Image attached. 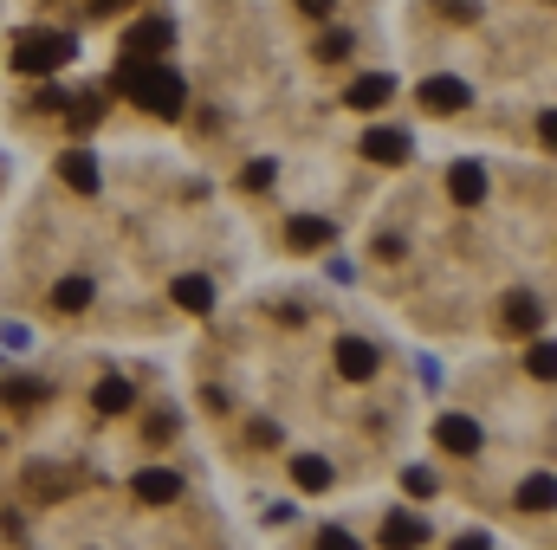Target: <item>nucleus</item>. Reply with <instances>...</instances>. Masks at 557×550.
<instances>
[{
    "mask_svg": "<svg viewBox=\"0 0 557 550\" xmlns=\"http://www.w3.org/2000/svg\"><path fill=\"white\" fill-rule=\"evenodd\" d=\"M111 85L124 91L130 104H143L149 117H182V98H188L182 72H169V59H117Z\"/></svg>",
    "mask_w": 557,
    "mask_h": 550,
    "instance_id": "1",
    "label": "nucleus"
},
{
    "mask_svg": "<svg viewBox=\"0 0 557 550\" xmlns=\"http://www.w3.org/2000/svg\"><path fill=\"white\" fill-rule=\"evenodd\" d=\"M13 72L26 78H46V72H65V65L78 59V39L65 33V26H26V33H13Z\"/></svg>",
    "mask_w": 557,
    "mask_h": 550,
    "instance_id": "2",
    "label": "nucleus"
},
{
    "mask_svg": "<svg viewBox=\"0 0 557 550\" xmlns=\"http://www.w3.org/2000/svg\"><path fill=\"white\" fill-rule=\"evenodd\" d=\"M415 98L428 104L434 117H454V110H467V104H473V85H467V78H454V72H434V78H421Z\"/></svg>",
    "mask_w": 557,
    "mask_h": 550,
    "instance_id": "3",
    "label": "nucleus"
},
{
    "mask_svg": "<svg viewBox=\"0 0 557 550\" xmlns=\"http://www.w3.org/2000/svg\"><path fill=\"white\" fill-rule=\"evenodd\" d=\"M331 356H337V376H344V382H370L376 369H383V356H376L370 337H337Z\"/></svg>",
    "mask_w": 557,
    "mask_h": 550,
    "instance_id": "4",
    "label": "nucleus"
},
{
    "mask_svg": "<svg viewBox=\"0 0 557 550\" xmlns=\"http://www.w3.org/2000/svg\"><path fill=\"white\" fill-rule=\"evenodd\" d=\"M363 156L383 162V169H402V162L415 156V136H409V130H396V123H383V130L363 136Z\"/></svg>",
    "mask_w": 557,
    "mask_h": 550,
    "instance_id": "5",
    "label": "nucleus"
},
{
    "mask_svg": "<svg viewBox=\"0 0 557 550\" xmlns=\"http://www.w3.org/2000/svg\"><path fill=\"white\" fill-rule=\"evenodd\" d=\"M169 39H175L169 20H137V26L124 33V59H162V52H169Z\"/></svg>",
    "mask_w": 557,
    "mask_h": 550,
    "instance_id": "6",
    "label": "nucleus"
},
{
    "mask_svg": "<svg viewBox=\"0 0 557 550\" xmlns=\"http://www.w3.org/2000/svg\"><path fill=\"white\" fill-rule=\"evenodd\" d=\"M434 440H441V453H460V460H467V453H480V421L473 415H441L434 421Z\"/></svg>",
    "mask_w": 557,
    "mask_h": 550,
    "instance_id": "7",
    "label": "nucleus"
},
{
    "mask_svg": "<svg viewBox=\"0 0 557 550\" xmlns=\"http://www.w3.org/2000/svg\"><path fill=\"white\" fill-rule=\"evenodd\" d=\"M447 195H454V208H480L486 201V169L480 162H454V169H447Z\"/></svg>",
    "mask_w": 557,
    "mask_h": 550,
    "instance_id": "8",
    "label": "nucleus"
},
{
    "mask_svg": "<svg viewBox=\"0 0 557 550\" xmlns=\"http://www.w3.org/2000/svg\"><path fill=\"white\" fill-rule=\"evenodd\" d=\"M137 499L143 505H175L182 499V473H175V466H143L137 473Z\"/></svg>",
    "mask_w": 557,
    "mask_h": 550,
    "instance_id": "9",
    "label": "nucleus"
},
{
    "mask_svg": "<svg viewBox=\"0 0 557 550\" xmlns=\"http://www.w3.org/2000/svg\"><path fill=\"white\" fill-rule=\"evenodd\" d=\"M389 98H396V78H389V72H370V78H357V85L344 91L350 110H383Z\"/></svg>",
    "mask_w": 557,
    "mask_h": 550,
    "instance_id": "10",
    "label": "nucleus"
},
{
    "mask_svg": "<svg viewBox=\"0 0 557 550\" xmlns=\"http://www.w3.org/2000/svg\"><path fill=\"white\" fill-rule=\"evenodd\" d=\"M59 182L78 188V195H98V162H91V149H65L59 156Z\"/></svg>",
    "mask_w": 557,
    "mask_h": 550,
    "instance_id": "11",
    "label": "nucleus"
},
{
    "mask_svg": "<svg viewBox=\"0 0 557 550\" xmlns=\"http://www.w3.org/2000/svg\"><path fill=\"white\" fill-rule=\"evenodd\" d=\"M331 220H324V214H292V220H285V240H292L298 246V253H311V246H331Z\"/></svg>",
    "mask_w": 557,
    "mask_h": 550,
    "instance_id": "12",
    "label": "nucleus"
},
{
    "mask_svg": "<svg viewBox=\"0 0 557 550\" xmlns=\"http://www.w3.org/2000/svg\"><path fill=\"white\" fill-rule=\"evenodd\" d=\"M169 292H175V305H182V311H195V318H208V311H214V285L201 279V272H182V279H175Z\"/></svg>",
    "mask_w": 557,
    "mask_h": 550,
    "instance_id": "13",
    "label": "nucleus"
},
{
    "mask_svg": "<svg viewBox=\"0 0 557 550\" xmlns=\"http://www.w3.org/2000/svg\"><path fill=\"white\" fill-rule=\"evenodd\" d=\"M383 538H389V544H428V538H434V525H428L421 512H409V505H402V512H389Z\"/></svg>",
    "mask_w": 557,
    "mask_h": 550,
    "instance_id": "14",
    "label": "nucleus"
},
{
    "mask_svg": "<svg viewBox=\"0 0 557 550\" xmlns=\"http://www.w3.org/2000/svg\"><path fill=\"white\" fill-rule=\"evenodd\" d=\"M130 402H137V389H130L124 376H104L98 389H91V408H98V415H124Z\"/></svg>",
    "mask_w": 557,
    "mask_h": 550,
    "instance_id": "15",
    "label": "nucleus"
},
{
    "mask_svg": "<svg viewBox=\"0 0 557 550\" xmlns=\"http://www.w3.org/2000/svg\"><path fill=\"white\" fill-rule=\"evenodd\" d=\"M292 479H298V492H324V486H331V460H318V453H298V460H292Z\"/></svg>",
    "mask_w": 557,
    "mask_h": 550,
    "instance_id": "16",
    "label": "nucleus"
},
{
    "mask_svg": "<svg viewBox=\"0 0 557 550\" xmlns=\"http://www.w3.org/2000/svg\"><path fill=\"white\" fill-rule=\"evenodd\" d=\"M506 324L512 330H538V324H545V305H538L532 292H512L506 298Z\"/></svg>",
    "mask_w": 557,
    "mask_h": 550,
    "instance_id": "17",
    "label": "nucleus"
},
{
    "mask_svg": "<svg viewBox=\"0 0 557 550\" xmlns=\"http://www.w3.org/2000/svg\"><path fill=\"white\" fill-rule=\"evenodd\" d=\"M85 305H91V279H59L52 285V311L72 318V311H85Z\"/></svg>",
    "mask_w": 557,
    "mask_h": 550,
    "instance_id": "18",
    "label": "nucleus"
},
{
    "mask_svg": "<svg viewBox=\"0 0 557 550\" xmlns=\"http://www.w3.org/2000/svg\"><path fill=\"white\" fill-rule=\"evenodd\" d=\"M551 492H557V486H551V473L538 466V473L519 486V512H551Z\"/></svg>",
    "mask_w": 557,
    "mask_h": 550,
    "instance_id": "19",
    "label": "nucleus"
},
{
    "mask_svg": "<svg viewBox=\"0 0 557 550\" xmlns=\"http://www.w3.org/2000/svg\"><path fill=\"white\" fill-rule=\"evenodd\" d=\"M0 402L7 408H33V402H46V382H0Z\"/></svg>",
    "mask_w": 557,
    "mask_h": 550,
    "instance_id": "20",
    "label": "nucleus"
},
{
    "mask_svg": "<svg viewBox=\"0 0 557 550\" xmlns=\"http://www.w3.org/2000/svg\"><path fill=\"white\" fill-rule=\"evenodd\" d=\"M434 486H441V479H434L428 466H402V492H409V499H434Z\"/></svg>",
    "mask_w": 557,
    "mask_h": 550,
    "instance_id": "21",
    "label": "nucleus"
},
{
    "mask_svg": "<svg viewBox=\"0 0 557 550\" xmlns=\"http://www.w3.org/2000/svg\"><path fill=\"white\" fill-rule=\"evenodd\" d=\"M279 175V162L273 156H260V162H247V169H240V188H266Z\"/></svg>",
    "mask_w": 557,
    "mask_h": 550,
    "instance_id": "22",
    "label": "nucleus"
},
{
    "mask_svg": "<svg viewBox=\"0 0 557 550\" xmlns=\"http://www.w3.org/2000/svg\"><path fill=\"white\" fill-rule=\"evenodd\" d=\"M551 363H557V356H551V343L538 337V343H532V356H525V369H532L538 382H551Z\"/></svg>",
    "mask_w": 557,
    "mask_h": 550,
    "instance_id": "23",
    "label": "nucleus"
},
{
    "mask_svg": "<svg viewBox=\"0 0 557 550\" xmlns=\"http://www.w3.org/2000/svg\"><path fill=\"white\" fill-rule=\"evenodd\" d=\"M318 59H324V65L350 59V33H324V39H318Z\"/></svg>",
    "mask_w": 557,
    "mask_h": 550,
    "instance_id": "24",
    "label": "nucleus"
},
{
    "mask_svg": "<svg viewBox=\"0 0 557 550\" xmlns=\"http://www.w3.org/2000/svg\"><path fill=\"white\" fill-rule=\"evenodd\" d=\"M0 350H33V330L26 324H0Z\"/></svg>",
    "mask_w": 557,
    "mask_h": 550,
    "instance_id": "25",
    "label": "nucleus"
},
{
    "mask_svg": "<svg viewBox=\"0 0 557 550\" xmlns=\"http://www.w3.org/2000/svg\"><path fill=\"white\" fill-rule=\"evenodd\" d=\"M415 376H421V389H441V382H447V369L434 363V356H421V363H415Z\"/></svg>",
    "mask_w": 557,
    "mask_h": 550,
    "instance_id": "26",
    "label": "nucleus"
},
{
    "mask_svg": "<svg viewBox=\"0 0 557 550\" xmlns=\"http://www.w3.org/2000/svg\"><path fill=\"white\" fill-rule=\"evenodd\" d=\"M182 428V415H175V408H156V421H149V440H162V434H175Z\"/></svg>",
    "mask_w": 557,
    "mask_h": 550,
    "instance_id": "27",
    "label": "nucleus"
},
{
    "mask_svg": "<svg viewBox=\"0 0 557 550\" xmlns=\"http://www.w3.org/2000/svg\"><path fill=\"white\" fill-rule=\"evenodd\" d=\"M298 7H305L311 20H331V7H337V0H298Z\"/></svg>",
    "mask_w": 557,
    "mask_h": 550,
    "instance_id": "28",
    "label": "nucleus"
},
{
    "mask_svg": "<svg viewBox=\"0 0 557 550\" xmlns=\"http://www.w3.org/2000/svg\"><path fill=\"white\" fill-rule=\"evenodd\" d=\"M91 7H98V13H111V7H130V0H91Z\"/></svg>",
    "mask_w": 557,
    "mask_h": 550,
    "instance_id": "29",
    "label": "nucleus"
}]
</instances>
